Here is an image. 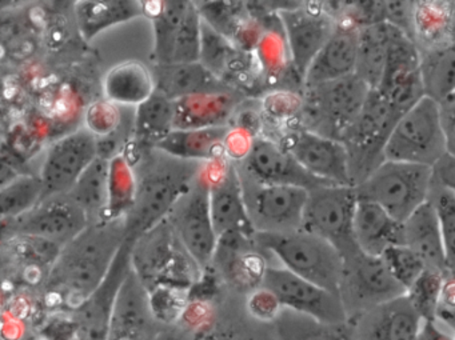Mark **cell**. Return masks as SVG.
<instances>
[{
  "label": "cell",
  "instance_id": "cell-10",
  "mask_svg": "<svg viewBox=\"0 0 455 340\" xmlns=\"http://www.w3.org/2000/svg\"><path fill=\"white\" fill-rule=\"evenodd\" d=\"M166 219L199 270L210 267L217 249L218 236L210 217L209 186L202 164L190 187L178 199Z\"/></svg>",
  "mask_w": 455,
  "mask_h": 340
},
{
  "label": "cell",
  "instance_id": "cell-4",
  "mask_svg": "<svg viewBox=\"0 0 455 340\" xmlns=\"http://www.w3.org/2000/svg\"><path fill=\"white\" fill-rule=\"evenodd\" d=\"M132 268L148 291L167 287L185 291L201 271L178 241L167 219L140 236L132 251Z\"/></svg>",
  "mask_w": 455,
  "mask_h": 340
},
{
  "label": "cell",
  "instance_id": "cell-9",
  "mask_svg": "<svg viewBox=\"0 0 455 340\" xmlns=\"http://www.w3.org/2000/svg\"><path fill=\"white\" fill-rule=\"evenodd\" d=\"M356 195L353 186L324 185L307 191L302 230L329 241L343 257L358 249L353 238Z\"/></svg>",
  "mask_w": 455,
  "mask_h": 340
},
{
  "label": "cell",
  "instance_id": "cell-23",
  "mask_svg": "<svg viewBox=\"0 0 455 340\" xmlns=\"http://www.w3.org/2000/svg\"><path fill=\"white\" fill-rule=\"evenodd\" d=\"M358 49V28L337 23L326 43L319 50L303 78V87H313L353 75Z\"/></svg>",
  "mask_w": 455,
  "mask_h": 340
},
{
  "label": "cell",
  "instance_id": "cell-55",
  "mask_svg": "<svg viewBox=\"0 0 455 340\" xmlns=\"http://www.w3.org/2000/svg\"><path fill=\"white\" fill-rule=\"evenodd\" d=\"M20 175V172L9 162L0 158V190L9 186L10 183L14 182Z\"/></svg>",
  "mask_w": 455,
  "mask_h": 340
},
{
  "label": "cell",
  "instance_id": "cell-13",
  "mask_svg": "<svg viewBox=\"0 0 455 340\" xmlns=\"http://www.w3.org/2000/svg\"><path fill=\"white\" fill-rule=\"evenodd\" d=\"M270 291L284 310L330 326H346L347 315L338 295L321 289L283 267L267 265L260 286Z\"/></svg>",
  "mask_w": 455,
  "mask_h": 340
},
{
  "label": "cell",
  "instance_id": "cell-37",
  "mask_svg": "<svg viewBox=\"0 0 455 340\" xmlns=\"http://www.w3.org/2000/svg\"><path fill=\"white\" fill-rule=\"evenodd\" d=\"M137 177L132 162L124 155H116L108 161V206L102 220L124 217L134 203Z\"/></svg>",
  "mask_w": 455,
  "mask_h": 340
},
{
  "label": "cell",
  "instance_id": "cell-45",
  "mask_svg": "<svg viewBox=\"0 0 455 340\" xmlns=\"http://www.w3.org/2000/svg\"><path fill=\"white\" fill-rule=\"evenodd\" d=\"M379 257L390 275L404 289H409L419 278L420 273L426 270L419 257L403 244L388 247Z\"/></svg>",
  "mask_w": 455,
  "mask_h": 340
},
{
  "label": "cell",
  "instance_id": "cell-39",
  "mask_svg": "<svg viewBox=\"0 0 455 340\" xmlns=\"http://www.w3.org/2000/svg\"><path fill=\"white\" fill-rule=\"evenodd\" d=\"M42 185L38 177L20 175L0 190V220L15 219L39 203Z\"/></svg>",
  "mask_w": 455,
  "mask_h": 340
},
{
  "label": "cell",
  "instance_id": "cell-30",
  "mask_svg": "<svg viewBox=\"0 0 455 340\" xmlns=\"http://www.w3.org/2000/svg\"><path fill=\"white\" fill-rule=\"evenodd\" d=\"M151 71H153L156 91L172 102L188 95L218 91V90L230 87L199 62L188 63V65L154 66Z\"/></svg>",
  "mask_w": 455,
  "mask_h": 340
},
{
  "label": "cell",
  "instance_id": "cell-42",
  "mask_svg": "<svg viewBox=\"0 0 455 340\" xmlns=\"http://www.w3.org/2000/svg\"><path fill=\"white\" fill-rule=\"evenodd\" d=\"M201 17L196 12L194 2H190L182 23L178 28L172 46L170 65H188L199 62L201 52Z\"/></svg>",
  "mask_w": 455,
  "mask_h": 340
},
{
  "label": "cell",
  "instance_id": "cell-17",
  "mask_svg": "<svg viewBox=\"0 0 455 340\" xmlns=\"http://www.w3.org/2000/svg\"><path fill=\"white\" fill-rule=\"evenodd\" d=\"M307 174L332 186H351L348 156L339 140L295 130L278 142Z\"/></svg>",
  "mask_w": 455,
  "mask_h": 340
},
{
  "label": "cell",
  "instance_id": "cell-7",
  "mask_svg": "<svg viewBox=\"0 0 455 340\" xmlns=\"http://www.w3.org/2000/svg\"><path fill=\"white\" fill-rule=\"evenodd\" d=\"M401 116L379 92L371 90L367 95L361 113L340 138L347 151L353 187L385 161L383 147Z\"/></svg>",
  "mask_w": 455,
  "mask_h": 340
},
{
  "label": "cell",
  "instance_id": "cell-35",
  "mask_svg": "<svg viewBox=\"0 0 455 340\" xmlns=\"http://www.w3.org/2000/svg\"><path fill=\"white\" fill-rule=\"evenodd\" d=\"M135 138L151 148L174 130V102L154 92L135 111Z\"/></svg>",
  "mask_w": 455,
  "mask_h": 340
},
{
  "label": "cell",
  "instance_id": "cell-2",
  "mask_svg": "<svg viewBox=\"0 0 455 340\" xmlns=\"http://www.w3.org/2000/svg\"><path fill=\"white\" fill-rule=\"evenodd\" d=\"M162 156L145 164L140 172L135 171L134 203L124 217L126 239L134 243L169 217L202 164L180 161L166 154Z\"/></svg>",
  "mask_w": 455,
  "mask_h": 340
},
{
  "label": "cell",
  "instance_id": "cell-49",
  "mask_svg": "<svg viewBox=\"0 0 455 340\" xmlns=\"http://www.w3.org/2000/svg\"><path fill=\"white\" fill-rule=\"evenodd\" d=\"M257 138L241 127H228V134L223 140V155L226 161L233 164H239L247 158L252 143Z\"/></svg>",
  "mask_w": 455,
  "mask_h": 340
},
{
  "label": "cell",
  "instance_id": "cell-20",
  "mask_svg": "<svg viewBox=\"0 0 455 340\" xmlns=\"http://www.w3.org/2000/svg\"><path fill=\"white\" fill-rule=\"evenodd\" d=\"M348 320L350 340H415L422 324L406 295L367 308Z\"/></svg>",
  "mask_w": 455,
  "mask_h": 340
},
{
  "label": "cell",
  "instance_id": "cell-31",
  "mask_svg": "<svg viewBox=\"0 0 455 340\" xmlns=\"http://www.w3.org/2000/svg\"><path fill=\"white\" fill-rule=\"evenodd\" d=\"M76 28L84 41L108 28L142 17V2L135 0H81L74 7Z\"/></svg>",
  "mask_w": 455,
  "mask_h": 340
},
{
  "label": "cell",
  "instance_id": "cell-29",
  "mask_svg": "<svg viewBox=\"0 0 455 340\" xmlns=\"http://www.w3.org/2000/svg\"><path fill=\"white\" fill-rule=\"evenodd\" d=\"M154 92L153 71L140 60H126L114 66L103 79V95L114 106L137 108Z\"/></svg>",
  "mask_w": 455,
  "mask_h": 340
},
{
  "label": "cell",
  "instance_id": "cell-44",
  "mask_svg": "<svg viewBox=\"0 0 455 340\" xmlns=\"http://www.w3.org/2000/svg\"><path fill=\"white\" fill-rule=\"evenodd\" d=\"M446 273L425 270L406 289L404 295L422 321H435L436 304H438L439 294H441Z\"/></svg>",
  "mask_w": 455,
  "mask_h": 340
},
{
  "label": "cell",
  "instance_id": "cell-22",
  "mask_svg": "<svg viewBox=\"0 0 455 340\" xmlns=\"http://www.w3.org/2000/svg\"><path fill=\"white\" fill-rule=\"evenodd\" d=\"M153 320L148 289L130 268L114 299L106 340H142Z\"/></svg>",
  "mask_w": 455,
  "mask_h": 340
},
{
  "label": "cell",
  "instance_id": "cell-50",
  "mask_svg": "<svg viewBox=\"0 0 455 340\" xmlns=\"http://www.w3.org/2000/svg\"><path fill=\"white\" fill-rule=\"evenodd\" d=\"M265 108L273 118L286 119L302 110V98L290 92H276L266 99Z\"/></svg>",
  "mask_w": 455,
  "mask_h": 340
},
{
  "label": "cell",
  "instance_id": "cell-32",
  "mask_svg": "<svg viewBox=\"0 0 455 340\" xmlns=\"http://www.w3.org/2000/svg\"><path fill=\"white\" fill-rule=\"evenodd\" d=\"M391 28L386 23L358 28V49L354 75L370 90H377L382 81L390 43Z\"/></svg>",
  "mask_w": 455,
  "mask_h": 340
},
{
  "label": "cell",
  "instance_id": "cell-19",
  "mask_svg": "<svg viewBox=\"0 0 455 340\" xmlns=\"http://www.w3.org/2000/svg\"><path fill=\"white\" fill-rule=\"evenodd\" d=\"M234 166L241 174L265 185L291 186L307 191L327 185L307 174L278 142L270 138L258 137L247 158Z\"/></svg>",
  "mask_w": 455,
  "mask_h": 340
},
{
  "label": "cell",
  "instance_id": "cell-47",
  "mask_svg": "<svg viewBox=\"0 0 455 340\" xmlns=\"http://www.w3.org/2000/svg\"><path fill=\"white\" fill-rule=\"evenodd\" d=\"M119 113L116 106L111 105L108 100L94 103L86 114L87 131L92 132L95 138H105L110 135L118 127Z\"/></svg>",
  "mask_w": 455,
  "mask_h": 340
},
{
  "label": "cell",
  "instance_id": "cell-24",
  "mask_svg": "<svg viewBox=\"0 0 455 340\" xmlns=\"http://www.w3.org/2000/svg\"><path fill=\"white\" fill-rule=\"evenodd\" d=\"M241 105V94L233 87L201 92L174 100V130L228 126Z\"/></svg>",
  "mask_w": 455,
  "mask_h": 340
},
{
  "label": "cell",
  "instance_id": "cell-52",
  "mask_svg": "<svg viewBox=\"0 0 455 340\" xmlns=\"http://www.w3.org/2000/svg\"><path fill=\"white\" fill-rule=\"evenodd\" d=\"M442 132L446 139L447 151L455 155V95L436 103Z\"/></svg>",
  "mask_w": 455,
  "mask_h": 340
},
{
  "label": "cell",
  "instance_id": "cell-40",
  "mask_svg": "<svg viewBox=\"0 0 455 340\" xmlns=\"http://www.w3.org/2000/svg\"><path fill=\"white\" fill-rule=\"evenodd\" d=\"M241 51L235 49L233 42L210 28L206 22H201V52L199 63L223 82L231 63ZM225 83V82H223ZM228 84V83H226Z\"/></svg>",
  "mask_w": 455,
  "mask_h": 340
},
{
  "label": "cell",
  "instance_id": "cell-3",
  "mask_svg": "<svg viewBox=\"0 0 455 340\" xmlns=\"http://www.w3.org/2000/svg\"><path fill=\"white\" fill-rule=\"evenodd\" d=\"M252 241L290 273L339 297L343 259L329 241L302 228L284 233H255Z\"/></svg>",
  "mask_w": 455,
  "mask_h": 340
},
{
  "label": "cell",
  "instance_id": "cell-51",
  "mask_svg": "<svg viewBox=\"0 0 455 340\" xmlns=\"http://www.w3.org/2000/svg\"><path fill=\"white\" fill-rule=\"evenodd\" d=\"M454 273H447L436 304L435 321H443L450 329H454Z\"/></svg>",
  "mask_w": 455,
  "mask_h": 340
},
{
  "label": "cell",
  "instance_id": "cell-1",
  "mask_svg": "<svg viewBox=\"0 0 455 340\" xmlns=\"http://www.w3.org/2000/svg\"><path fill=\"white\" fill-rule=\"evenodd\" d=\"M124 241V217L90 223L60 249L47 279L50 291L78 308L105 281Z\"/></svg>",
  "mask_w": 455,
  "mask_h": 340
},
{
  "label": "cell",
  "instance_id": "cell-48",
  "mask_svg": "<svg viewBox=\"0 0 455 340\" xmlns=\"http://www.w3.org/2000/svg\"><path fill=\"white\" fill-rule=\"evenodd\" d=\"M282 307L276 297L263 287L252 289L247 299V311L255 320L262 323H273L281 312Z\"/></svg>",
  "mask_w": 455,
  "mask_h": 340
},
{
  "label": "cell",
  "instance_id": "cell-26",
  "mask_svg": "<svg viewBox=\"0 0 455 340\" xmlns=\"http://www.w3.org/2000/svg\"><path fill=\"white\" fill-rule=\"evenodd\" d=\"M356 247L370 257H380L388 247L402 244V223L374 202L356 198L353 215Z\"/></svg>",
  "mask_w": 455,
  "mask_h": 340
},
{
  "label": "cell",
  "instance_id": "cell-25",
  "mask_svg": "<svg viewBox=\"0 0 455 340\" xmlns=\"http://www.w3.org/2000/svg\"><path fill=\"white\" fill-rule=\"evenodd\" d=\"M402 244L419 257L426 270L454 273L447 263L435 211L428 202L402 223Z\"/></svg>",
  "mask_w": 455,
  "mask_h": 340
},
{
  "label": "cell",
  "instance_id": "cell-27",
  "mask_svg": "<svg viewBox=\"0 0 455 340\" xmlns=\"http://www.w3.org/2000/svg\"><path fill=\"white\" fill-rule=\"evenodd\" d=\"M151 340H276L273 324L252 319L247 321H218L214 312L202 323L183 326L174 323L156 332Z\"/></svg>",
  "mask_w": 455,
  "mask_h": 340
},
{
  "label": "cell",
  "instance_id": "cell-8",
  "mask_svg": "<svg viewBox=\"0 0 455 340\" xmlns=\"http://www.w3.org/2000/svg\"><path fill=\"white\" fill-rule=\"evenodd\" d=\"M446 153L438 105L423 97L396 122L383 147V159L433 167Z\"/></svg>",
  "mask_w": 455,
  "mask_h": 340
},
{
  "label": "cell",
  "instance_id": "cell-41",
  "mask_svg": "<svg viewBox=\"0 0 455 340\" xmlns=\"http://www.w3.org/2000/svg\"><path fill=\"white\" fill-rule=\"evenodd\" d=\"M439 4H415V41L426 39L427 49L449 46L444 44L447 34H451V10L439 9Z\"/></svg>",
  "mask_w": 455,
  "mask_h": 340
},
{
  "label": "cell",
  "instance_id": "cell-21",
  "mask_svg": "<svg viewBox=\"0 0 455 340\" xmlns=\"http://www.w3.org/2000/svg\"><path fill=\"white\" fill-rule=\"evenodd\" d=\"M134 241H124L97 291L76 308V329L84 340H106L108 319L116 292L124 276L132 268V251Z\"/></svg>",
  "mask_w": 455,
  "mask_h": 340
},
{
  "label": "cell",
  "instance_id": "cell-15",
  "mask_svg": "<svg viewBox=\"0 0 455 340\" xmlns=\"http://www.w3.org/2000/svg\"><path fill=\"white\" fill-rule=\"evenodd\" d=\"M97 156L98 138L86 129L71 132L52 143L38 177L42 185L41 201L68 195Z\"/></svg>",
  "mask_w": 455,
  "mask_h": 340
},
{
  "label": "cell",
  "instance_id": "cell-36",
  "mask_svg": "<svg viewBox=\"0 0 455 340\" xmlns=\"http://www.w3.org/2000/svg\"><path fill=\"white\" fill-rule=\"evenodd\" d=\"M148 20L154 28V66L170 65L175 36L190 2H156Z\"/></svg>",
  "mask_w": 455,
  "mask_h": 340
},
{
  "label": "cell",
  "instance_id": "cell-28",
  "mask_svg": "<svg viewBox=\"0 0 455 340\" xmlns=\"http://www.w3.org/2000/svg\"><path fill=\"white\" fill-rule=\"evenodd\" d=\"M228 127L230 126L172 130L153 148L180 161L194 162V163L218 161L225 158L223 140L228 134Z\"/></svg>",
  "mask_w": 455,
  "mask_h": 340
},
{
  "label": "cell",
  "instance_id": "cell-5",
  "mask_svg": "<svg viewBox=\"0 0 455 340\" xmlns=\"http://www.w3.org/2000/svg\"><path fill=\"white\" fill-rule=\"evenodd\" d=\"M371 90L358 78L348 75L326 83L305 87L302 97L303 130L339 140L361 113Z\"/></svg>",
  "mask_w": 455,
  "mask_h": 340
},
{
  "label": "cell",
  "instance_id": "cell-33",
  "mask_svg": "<svg viewBox=\"0 0 455 340\" xmlns=\"http://www.w3.org/2000/svg\"><path fill=\"white\" fill-rule=\"evenodd\" d=\"M419 74L425 97L441 102L455 95L454 46L436 47L420 51Z\"/></svg>",
  "mask_w": 455,
  "mask_h": 340
},
{
  "label": "cell",
  "instance_id": "cell-16",
  "mask_svg": "<svg viewBox=\"0 0 455 340\" xmlns=\"http://www.w3.org/2000/svg\"><path fill=\"white\" fill-rule=\"evenodd\" d=\"M284 41L295 75L303 84L306 71L334 31L337 22L322 9V4H302L278 12Z\"/></svg>",
  "mask_w": 455,
  "mask_h": 340
},
{
  "label": "cell",
  "instance_id": "cell-34",
  "mask_svg": "<svg viewBox=\"0 0 455 340\" xmlns=\"http://www.w3.org/2000/svg\"><path fill=\"white\" fill-rule=\"evenodd\" d=\"M108 161L97 156L68 194L86 212L90 223L102 220L108 206Z\"/></svg>",
  "mask_w": 455,
  "mask_h": 340
},
{
  "label": "cell",
  "instance_id": "cell-12",
  "mask_svg": "<svg viewBox=\"0 0 455 340\" xmlns=\"http://www.w3.org/2000/svg\"><path fill=\"white\" fill-rule=\"evenodd\" d=\"M342 259L339 297L347 320L367 308L406 294V289L396 283L379 257H370L358 249Z\"/></svg>",
  "mask_w": 455,
  "mask_h": 340
},
{
  "label": "cell",
  "instance_id": "cell-6",
  "mask_svg": "<svg viewBox=\"0 0 455 340\" xmlns=\"http://www.w3.org/2000/svg\"><path fill=\"white\" fill-rule=\"evenodd\" d=\"M430 182L431 167L383 161L354 190L356 198L374 202L396 222L403 223L427 202Z\"/></svg>",
  "mask_w": 455,
  "mask_h": 340
},
{
  "label": "cell",
  "instance_id": "cell-43",
  "mask_svg": "<svg viewBox=\"0 0 455 340\" xmlns=\"http://www.w3.org/2000/svg\"><path fill=\"white\" fill-rule=\"evenodd\" d=\"M428 203L433 206L441 230L449 267L454 271L455 262V191L430 186Z\"/></svg>",
  "mask_w": 455,
  "mask_h": 340
},
{
  "label": "cell",
  "instance_id": "cell-53",
  "mask_svg": "<svg viewBox=\"0 0 455 340\" xmlns=\"http://www.w3.org/2000/svg\"><path fill=\"white\" fill-rule=\"evenodd\" d=\"M430 186L455 191V155L446 153L431 167Z\"/></svg>",
  "mask_w": 455,
  "mask_h": 340
},
{
  "label": "cell",
  "instance_id": "cell-18",
  "mask_svg": "<svg viewBox=\"0 0 455 340\" xmlns=\"http://www.w3.org/2000/svg\"><path fill=\"white\" fill-rule=\"evenodd\" d=\"M90 225L86 212L68 195L44 199L14 219L17 235L36 236L63 247Z\"/></svg>",
  "mask_w": 455,
  "mask_h": 340
},
{
  "label": "cell",
  "instance_id": "cell-14",
  "mask_svg": "<svg viewBox=\"0 0 455 340\" xmlns=\"http://www.w3.org/2000/svg\"><path fill=\"white\" fill-rule=\"evenodd\" d=\"M209 186V209L218 238L228 233L252 239L254 230L247 217L236 167L225 158L202 163Z\"/></svg>",
  "mask_w": 455,
  "mask_h": 340
},
{
  "label": "cell",
  "instance_id": "cell-38",
  "mask_svg": "<svg viewBox=\"0 0 455 340\" xmlns=\"http://www.w3.org/2000/svg\"><path fill=\"white\" fill-rule=\"evenodd\" d=\"M271 324L276 340H350L345 326H330L284 308Z\"/></svg>",
  "mask_w": 455,
  "mask_h": 340
},
{
  "label": "cell",
  "instance_id": "cell-11",
  "mask_svg": "<svg viewBox=\"0 0 455 340\" xmlns=\"http://www.w3.org/2000/svg\"><path fill=\"white\" fill-rule=\"evenodd\" d=\"M238 175L247 217L254 233H284L302 228L307 190L291 186L265 185L241 172Z\"/></svg>",
  "mask_w": 455,
  "mask_h": 340
},
{
  "label": "cell",
  "instance_id": "cell-46",
  "mask_svg": "<svg viewBox=\"0 0 455 340\" xmlns=\"http://www.w3.org/2000/svg\"><path fill=\"white\" fill-rule=\"evenodd\" d=\"M382 22L415 41V2H382Z\"/></svg>",
  "mask_w": 455,
  "mask_h": 340
},
{
  "label": "cell",
  "instance_id": "cell-54",
  "mask_svg": "<svg viewBox=\"0 0 455 340\" xmlns=\"http://www.w3.org/2000/svg\"><path fill=\"white\" fill-rule=\"evenodd\" d=\"M415 340H454L449 332L443 331L436 326L435 321H422Z\"/></svg>",
  "mask_w": 455,
  "mask_h": 340
}]
</instances>
